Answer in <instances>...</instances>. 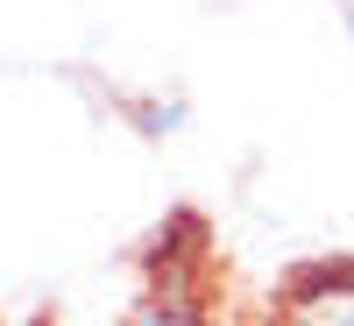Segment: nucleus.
<instances>
[{
  "label": "nucleus",
  "instance_id": "f257e3e1",
  "mask_svg": "<svg viewBox=\"0 0 354 326\" xmlns=\"http://www.w3.org/2000/svg\"><path fill=\"white\" fill-rule=\"evenodd\" d=\"M128 326H213V291H205L198 248L156 242V277H149V291L135 298Z\"/></svg>",
  "mask_w": 354,
  "mask_h": 326
},
{
  "label": "nucleus",
  "instance_id": "f03ea898",
  "mask_svg": "<svg viewBox=\"0 0 354 326\" xmlns=\"http://www.w3.org/2000/svg\"><path fill=\"white\" fill-rule=\"evenodd\" d=\"M277 326H354V255L305 262V270L283 284Z\"/></svg>",
  "mask_w": 354,
  "mask_h": 326
},
{
  "label": "nucleus",
  "instance_id": "7ed1b4c3",
  "mask_svg": "<svg viewBox=\"0 0 354 326\" xmlns=\"http://www.w3.org/2000/svg\"><path fill=\"white\" fill-rule=\"evenodd\" d=\"M128 121H135V135L163 142V135H177V128L192 121V107L185 100H128Z\"/></svg>",
  "mask_w": 354,
  "mask_h": 326
}]
</instances>
